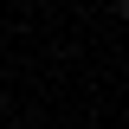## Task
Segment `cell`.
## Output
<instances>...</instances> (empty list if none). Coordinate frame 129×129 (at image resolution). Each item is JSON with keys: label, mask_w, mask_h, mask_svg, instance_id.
I'll use <instances>...</instances> for the list:
<instances>
[{"label": "cell", "mask_w": 129, "mask_h": 129, "mask_svg": "<svg viewBox=\"0 0 129 129\" xmlns=\"http://www.w3.org/2000/svg\"><path fill=\"white\" fill-rule=\"evenodd\" d=\"M116 19H129V0H116Z\"/></svg>", "instance_id": "6da1fadb"}, {"label": "cell", "mask_w": 129, "mask_h": 129, "mask_svg": "<svg viewBox=\"0 0 129 129\" xmlns=\"http://www.w3.org/2000/svg\"><path fill=\"white\" fill-rule=\"evenodd\" d=\"M123 129H129V123H123Z\"/></svg>", "instance_id": "7a4b0ae2"}]
</instances>
